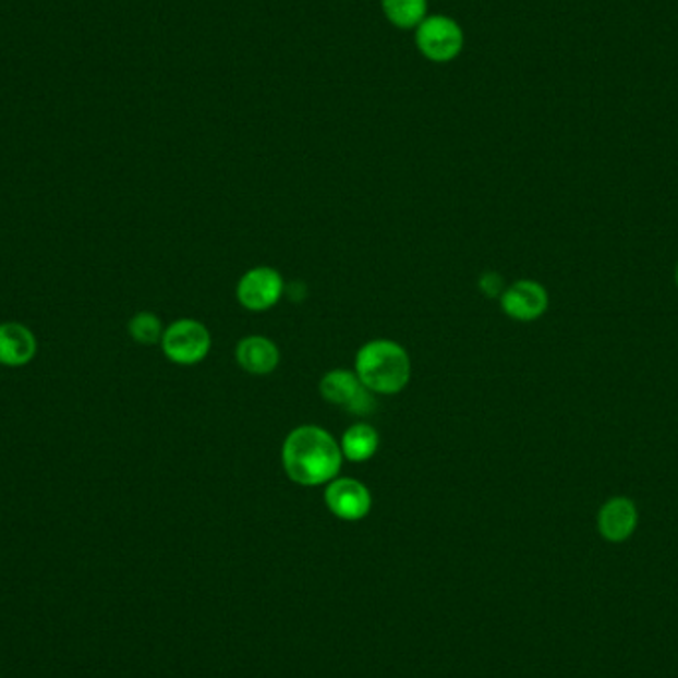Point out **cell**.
Segmentation results:
<instances>
[{
    "instance_id": "6da1fadb",
    "label": "cell",
    "mask_w": 678,
    "mask_h": 678,
    "mask_svg": "<svg viewBox=\"0 0 678 678\" xmlns=\"http://www.w3.org/2000/svg\"><path fill=\"white\" fill-rule=\"evenodd\" d=\"M282 462L290 481L300 486H319L338 476L341 449L328 431L310 425L288 435Z\"/></svg>"
},
{
    "instance_id": "7a4b0ae2",
    "label": "cell",
    "mask_w": 678,
    "mask_h": 678,
    "mask_svg": "<svg viewBox=\"0 0 678 678\" xmlns=\"http://www.w3.org/2000/svg\"><path fill=\"white\" fill-rule=\"evenodd\" d=\"M355 375L372 394H399L409 384L411 362L399 343L375 339L365 343L358 353Z\"/></svg>"
},
{
    "instance_id": "3957f363",
    "label": "cell",
    "mask_w": 678,
    "mask_h": 678,
    "mask_svg": "<svg viewBox=\"0 0 678 678\" xmlns=\"http://www.w3.org/2000/svg\"><path fill=\"white\" fill-rule=\"evenodd\" d=\"M416 46L431 62H450L460 55L464 36L449 16H428L416 26Z\"/></svg>"
},
{
    "instance_id": "277c9868",
    "label": "cell",
    "mask_w": 678,
    "mask_h": 678,
    "mask_svg": "<svg viewBox=\"0 0 678 678\" xmlns=\"http://www.w3.org/2000/svg\"><path fill=\"white\" fill-rule=\"evenodd\" d=\"M165 355L179 365L203 362L210 350L208 329L195 319H179L165 329L161 338Z\"/></svg>"
},
{
    "instance_id": "5b68a950",
    "label": "cell",
    "mask_w": 678,
    "mask_h": 678,
    "mask_svg": "<svg viewBox=\"0 0 678 678\" xmlns=\"http://www.w3.org/2000/svg\"><path fill=\"white\" fill-rule=\"evenodd\" d=\"M319 391L331 405L346 409L351 415H370L375 411L377 401L372 391L360 382L355 373L336 370L324 375Z\"/></svg>"
},
{
    "instance_id": "8992f818",
    "label": "cell",
    "mask_w": 678,
    "mask_h": 678,
    "mask_svg": "<svg viewBox=\"0 0 678 678\" xmlns=\"http://www.w3.org/2000/svg\"><path fill=\"white\" fill-rule=\"evenodd\" d=\"M326 504L339 520L358 522L370 514L372 494L360 481L334 479L326 488Z\"/></svg>"
},
{
    "instance_id": "52a82bcc",
    "label": "cell",
    "mask_w": 678,
    "mask_h": 678,
    "mask_svg": "<svg viewBox=\"0 0 678 678\" xmlns=\"http://www.w3.org/2000/svg\"><path fill=\"white\" fill-rule=\"evenodd\" d=\"M282 292H284L282 276L266 266L244 274L237 288L239 302L252 312H263L273 307L280 300Z\"/></svg>"
},
{
    "instance_id": "ba28073f",
    "label": "cell",
    "mask_w": 678,
    "mask_h": 678,
    "mask_svg": "<svg viewBox=\"0 0 678 678\" xmlns=\"http://www.w3.org/2000/svg\"><path fill=\"white\" fill-rule=\"evenodd\" d=\"M503 310L518 322H534L546 314L549 298L546 288L534 280H520L504 290L500 295Z\"/></svg>"
},
{
    "instance_id": "9c48e42d",
    "label": "cell",
    "mask_w": 678,
    "mask_h": 678,
    "mask_svg": "<svg viewBox=\"0 0 678 678\" xmlns=\"http://www.w3.org/2000/svg\"><path fill=\"white\" fill-rule=\"evenodd\" d=\"M639 514L633 500L625 496H615L612 500L603 504L600 516H597V528L607 542H625L637 528Z\"/></svg>"
},
{
    "instance_id": "30bf717a",
    "label": "cell",
    "mask_w": 678,
    "mask_h": 678,
    "mask_svg": "<svg viewBox=\"0 0 678 678\" xmlns=\"http://www.w3.org/2000/svg\"><path fill=\"white\" fill-rule=\"evenodd\" d=\"M36 355V338L23 324H0V363L21 367Z\"/></svg>"
},
{
    "instance_id": "8fae6325",
    "label": "cell",
    "mask_w": 678,
    "mask_h": 678,
    "mask_svg": "<svg viewBox=\"0 0 678 678\" xmlns=\"http://www.w3.org/2000/svg\"><path fill=\"white\" fill-rule=\"evenodd\" d=\"M237 360L244 372L252 373V375H266L276 370V365L280 362V351L270 339L251 336L239 343Z\"/></svg>"
},
{
    "instance_id": "7c38bea8",
    "label": "cell",
    "mask_w": 678,
    "mask_h": 678,
    "mask_svg": "<svg viewBox=\"0 0 678 678\" xmlns=\"http://www.w3.org/2000/svg\"><path fill=\"white\" fill-rule=\"evenodd\" d=\"M379 447V435L372 425L358 423L346 431L341 438V455H346L351 462H363L372 459Z\"/></svg>"
},
{
    "instance_id": "4fadbf2b",
    "label": "cell",
    "mask_w": 678,
    "mask_h": 678,
    "mask_svg": "<svg viewBox=\"0 0 678 678\" xmlns=\"http://www.w3.org/2000/svg\"><path fill=\"white\" fill-rule=\"evenodd\" d=\"M382 7L397 28H415L427 14V0H382Z\"/></svg>"
},
{
    "instance_id": "5bb4252c",
    "label": "cell",
    "mask_w": 678,
    "mask_h": 678,
    "mask_svg": "<svg viewBox=\"0 0 678 678\" xmlns=\"http://www.w3.org/2000/svg\"><path fill=\"white\" fill-rule=\"evenodd\" d=\"M130 334H132V338L137 343L154 346L159 339L164 338V328H161L159 317L149 314V312H143V314L132 317Z\"/></svg>"
},
{
    "instance_id": "9a60e30c",
    "label": "cell",
    "mask_w": 678,
    "mask_h": 678,
    "mask_svg": "<svg viewBox=\"0 0 678 678\" xmlns=\"http://www.w3.org/2000/svg\"><path fill=\"white\" fill-rule=\"evenodd\" d=\"M479 286H481L482 294L488 295V298H498V295H503V278H500L498 274H482Z\"/></svg>"
},
{
    "instance_id": "2e32d148",
    "label": "cell",
    "mask_w": 678,
    "mask_h": 678,
    "mask_svg": "<svg viewBox=\"0 0 678 678\" xmlns=\"http://www.w3.org/2000/svg\"><path fill=\"white\" fill-rule=\"evenodd\" d=\"M675 282H677V288H678V264H677V270H675Z\"/></svg>"
}]
</instances>
